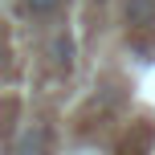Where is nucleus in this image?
Masks as SVG:
<instances>
[{"label": "nucleus", "mask_w": 155, "mask_h": 155, "mask_svg": "<svg viewBox=\"0 0 155 155\" xmlns=\"http://www.w3.org/2000/svg\"><path fill=\"white\" fill-rule=\"evenodd\" d=\"M151 12H155L151 0H131V4H127V16H131V21H151Z\"/></svg>", "instance_id": "1"}, {"label": "nucleus", "mask_w": 155, "mask_h": 155, "mask_svg": "<svg viewBox=\"0 0 155 155\" xmlns=\"http://www.w3.org/2000/svg\"><path fill=\"white\" fill-rule=\"evenodd\" d=\"M53 57H57V65H70L74 61V41L70 37H57L53 41Z\"/></svg>", "instance_id": "2"}, {"label": "nucleus", "mask_w": 155, "mask_h": 155, "mask_svg": "<svg viewBox=\"0 0 155 155\" xmlns=\"http://www.w3.org/2000/svg\"><path fill=\"white\" fill-rule=\"evenodd\" d=\"M57 4H61V0H25V8H29L33 16H41V12H53Z\"/></svg>", "instance_id": "3"}]
</instances>
